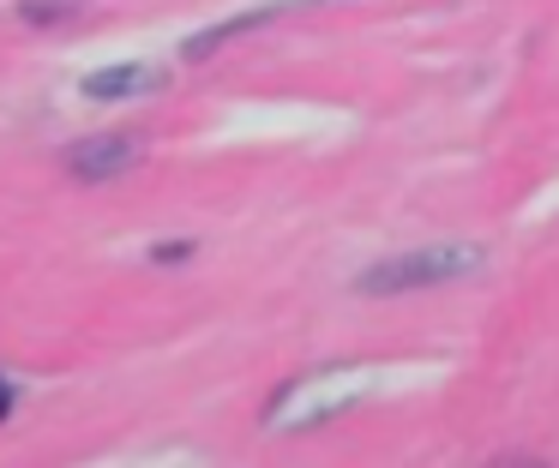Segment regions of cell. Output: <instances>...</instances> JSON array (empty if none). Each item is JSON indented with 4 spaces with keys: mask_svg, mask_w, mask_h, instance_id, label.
<instances>
[{
    "mask_svg": "<svg viewBox=\"0 0 559 468\" xmlns=\"http://www.w3.org/2000/svg\"><path fill=\"white\" fill-rule=\"evenodd\" d=\"M157 84H163V72H151V67H103V72H91L79 91L97 96V103H127V96L157 91Z\"/></svg>",
    "mask_w": 559,
    "mask_h": 468,
    "instance_id": "obj_3",
    "label": "cell"
},
{
    "mask_svg": "<svg viewBox=\"0 0 559 468\" xmlns=\"http://www.w3.org/2000/svg\"><path fill=\"white\" fill-rule=\"evenodd\" d=\"M7 415H13V384L0 379V420H7Z\"/></svg>",
    "mask_w": 559,
    "mask_h": 468,
    "instance_id": "obj_6",
    "label": "cell"
},
{
    "mask_svg": "<svg viewBox=\"0 0 559 468\" xmlns=\"http://www.w3.org/2000/svg\"><path fill=\"white\" fill-rule=\"evenodd\" d=\"M259 24H271V12H265V7H259V12H241V19H229V24H211V31H199L193 43H187V60L217 55L223 43H235V36H247V31H259Z\"/></svg>",
    "mask_w": 559,
    "mask_h": 468,
    "instance_id": "obj_4",
    "label": "cell"
},
{
    "mask_svg": "<svg viewBox=\"0 0 559 468\" xmlns=\"http://www.w3.org/2000/svg\"><path fill=\"white\" fill-rule=\"evenodd\" d=\"M481 264L475 247H421V252H391V259L367 264L355 276L361 295H403V288H433V283H457Z\"/></svg>",
    "mask_w": 559,
    "mask_h": 468,
    "instance_id": "obj_1",
    "label": "cell"
},
{
    "mask_svg": "<svg viewBox=\"0 0 559 468\" xmlns=\"http://www.w3.org/2000/svg\"><path fill=\"white\" fill-rule=\"evenodd\" d=\"M187 252H193V247H187V240H175V247H151V259L169 264V259H187Z\"/></svg>",
    "mask_w": 559,
    "mask_h": 468,
    "instance_id": "obj_5",
    "label": "cell"
},
{
    "mask_svg": "<svg viewBox=\"0 0 559 468\" xmlns=\"http://www.w3.org/2000/svg\"><path fill=\"white\" fill-rule=\"evenodd\" d=\"M139 163V139H127V132H103V139H85L67 151V168H73L79 180H109V175H127V168Z\"/></svg>",
    "mask_w": 559,
    "mask_h": 468,
    "instance_id": "obj_2",
    "label": "cell"
}]
</instances>
